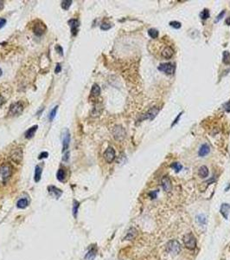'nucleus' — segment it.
I'll list each match as a JSON object with an SVG mask.
<instances>
[{
	"mask_svg": "<svg viewBox=\"0 0 230 260\" xmlns=\"http://www.w3.org/2000/svg\"><path fill=\"white\" fill-rule=\"evenodd\" d=\"M113 135L114 137V139L116 141H122L124 140V138L126 137V130L123 127L119 126V125H117L115 126L114 128L113 129Z\"/></svg>",
	"mask_w": 230,
	"mask_h": 260,
	"instance_id": "4",
	"label": "nucleus"
},
{
	"mask_svg": "<svg viewBox=\"0 0 230 260\" xmlns=\"http://www.w3.org/2000/svg\"><path fill=\"white\" fill-rule=\"evenodd\" d=\"M46 30H47L46 25L42 22H41V21H37L34 24V27H33V31H34L35 35L36 36H38V37L43 35L45 33Z\"/></svg>",
	"mask_w": 230,
	"mask_h": 260,
	"instance_id": "8",
	"label": "nucleus"
},
{
	"mask_svg": "<svg viewBox=\"0 0 230 260\" xmlns=\"http://www.w3.org/2000/svg\"><path fill=\"white\" fill-rule=\"evenodd\" d=\"M37 128H38V126L37 125H35V126L31 127L30 129H29L26 131V133H25V137L27 139H31L35 135V133H36V131L37 129Z\"/></svg>",
	"mask_w": 230,
	"mask_h": 260,
	"instance_id": "18",
	"label": "nucleus"
},
{
	"mask_svg": "<svg viewBox=\"0 0 230 260\" xmlns=\"http://www.w3.org/2000/svg\"><path fill=\"white\" fill-rule=\"evenodd\" d=\"M6 24V19L0 18V29H2Z\"/></svg>",
	"mask_w": 230,
	"mask_h": 260,
	"instance_id": "39",
	"label": "nucleus"
},
{
	"mask_svg": "<svg viewBox=\"0 0 230 260\" xmlns=\"http://www.w3.org/2000/svg\"><path fill=\"white\" fill-rule=\"evenodd\" d=\"M71 4H72V1L71 0H63L61 1V8L64 10V11H67L69 9V7L71 6Z\"/></svg>",
	"mask_w": 230,
	"mask_h": 260,
	"instance_id": "25",
	"label": "nucleus"
},
{
	"mask_svg": "<svg viewBox=\"0 0 230 260\" xmlns=\"http://www.w3.org/2000/svg\"><path fill=\"white\" fill-rule=\"evenodd\" d=\"M61 141H62V153H66L69 148V142H70V134L69 131L68 129H64L61 135Z\"/></svg>",
	"mask_w": 230,
	"mask_h": 260,
	"instance_id": "6",
	"label": "nucleus"
},
{
	"mask_svg": "<svg viewBox=\"0 0 230 260\" xmlns=\"http://www.w3.org/2000/svg\"><path fill=\"white\" fill-rule=\"evenodd\" d=\"M96 254H97V249L95 246H92V247H90V249L87 252L85 259L86 260H94L95 259Z\"/></svg>",
	"mask_w": 230,
	"mask_h": 260,
	"instance_id": "14",
	"label": "nucleus"
},
{
	"mask_svg": "<svg viewBox=\"0 0 230 260\" xmlns=\"http://www.w3.org/2000/svg\"><path fill=\"white\" fill-rule=\"evenodd\" d=\"M4 8V2L0 0V10H2Z\"/></svg>",
	"mask_w": 230,
	"mask_h": 260,
	"instance_id": "41",
	"label": "nucleus"
},
{
	"mask_svg": "<svg viewBox=\"0 0 230 260\" xmlns=\"http://www.w3.org/2000/svg\"><path fill=\"white\" fill-rule=\"evenodd\" d=\"M61 70V64L60 63H57L56 64V69H55V73H60V71Z\"/></svg>",
	"mask_w": 230,
	"mask_h": 260,
	"instance_id": "38",
	"label": "nucleus"
},
{
	"mask_svg": "<svg viewBox=\"0 0 230 260\" xmlns=\"http://www.w3.org/2000/svg\"><path fill=\"white\" fill-rule=\"evenodd\" d=\"M171 167H172L174 170H176V172H179V171H181L182 170V165L180 164V163H177V162H174L171 164Z\"/></svg>",
	"mask_w": 230,
	"mask_h": 260,
	"instance_id": "31",
	"label": "nucleus"
},
{
	"mask_svg": "<svg viewBox=\"0 0 230 260\" xmlns=\"http://www.w3.org/2000/svg\"><path fill=\"white\" fill-rule=\"evenodd\" d=\"M4 103V98L0 94V106H2Z\"/></svg>",
	"mask_w": 230,
	"mask_h": 260,
	"instance_id": "40",
	"label": "nucleus"
},
{
	"mask_svg": "<svg viewBox=\"0 0 230 260\" xmlns=\"http://www.w3.org/2000/svg\"><path fill=\"white\" fill-rule=\"evenodd\" d=\"M170 25L173 28H175V29H179V28H181L182 24H181V23H179L177 21H172V22L170 23Z\"/></svg>",
	"mask_w": 230,
	"mask_h": 260,
	"instance_id": "33",
	"label": "nucleus"
},
{
	"mask_svg": "<svg viewBox=\"0 0 230 260\" xmlns=\"http://www.w3.org/2000/svg\"><path fill=\"white\" fill-rule=\"evenodd\" d=\"M56 50L57 51L60 55H61V56L63 55V50H62L61 46H60V45H56Z\"/></svg>",
	"mask_w": 230,
	"mask_h": 260,
	"instance_id": "36",
	"label": "nucleus"
},
{
	"mask_svg": "<svg viewBox=\"0 0 230 260\" xmlns=\"http://www.w3.org/2000/svg\"><path fill=\"white\" fill-rule=\"evenodd\" d=\"M200 17H201V18L204 19V20L209 18H210V11H209V10H208V9H204V10L201 12Z\"/></svg>",
	"mask_w": 230,
	"mask_h": 260,
	"instance_id": "30",
	"label": "nucleus"
},
{
	"mask_svg": "<svg viewBox=\"0 0 230 260\" xmlns=\"http://www.w3.org/2000/svg\"><path fill=\"white\" fill-rule=\"evenodd\" d=\"M158 111H159V109H152V110H150V111L146 114L147 115L145 117V119H146V118H149V119H153L154 117L156 116V114L158 113Z\"/></svg>",
	"mask_w": 230,
	"mask_h": 260,
	"instance_id": "26",
	"label": "nucleus"
},
{
	"mask_svg": "<svg viewBox=\"0 0 230 260\" xmlns=\"http://www.w3.org/2000/svg\"><path fill=\"white\" fill-rule=\"evenodd\" d=\"M166 251L172 255H177L181 252L182 247H181L180 243L177 240L172 239L166 244Z\"/></svg>",
	"mask_w": 230,
	"mask_h": 260,
	"instance_id": "1",
	"label": "nucleus"
},
{
	"mask_svg": "<svg viewBox=\"0 0 230 260\" xmlns=\"http://www.w3.org/2000/svg\"><path fill=\"white\" fill-rule=\"evenodd\" d=\"M148 35L152 38H157L158 37V31L156 29H150L148 31Z\"/></svg>",
	"mask_w": 230,
	"mask_h": 260,
	"instance_id": "29",
	"label": "nucleus"
},
{
	"mask_svg": "<svg viewBox=\"0 0 230 260\" xmlns=\"http://www.w3.org/2000/svg\"><path fill=\"white\" fill-rule=\"evenodd\" d=\"M173 55H174V50H173L172 48H171V47H166L162 51V56L164 58H166V59L171 58Z\"/></svg>",
	"mask_w": 230,
	"mask_h": 260,
	"instance_id": "16",
	"label": "nucleus"
},
{
	"mask_svg": "<svg viewBox=\"0 0 230 260\" xmlns=\"http://www.w3.org/2000/svg\"><path fill=\"white\" fill-rule=\"evenodd\" d=\"M225 13H226V11H222V12L219 14V16L217 17V18H216V20H215V22H218V21H220L221 19L222 18V17L225 15Z\"/></svg>",
	"mask_w": 230,
	"mask_h": 260,
	"instance_id": "37",
	"label": "nucleus"
},
{
	"mask_svg": "<svg viewBox=\"0 0 230 260\" xmlns=\"http://www.w3.org/2000/svg\"><path fill=\"white\" fill-rule=\"evenodd\" d=\"M28 205H29V201L27 200V199L23 198V199H20L18 201L17 206L19 209H24V208H26L28 206Z\"/></svg>",
	"mask_w": 230,
	"mask_h": 260,
	"instance_id": "22",
	"label": "nucleus"
},
{
	"mask_svg": "<svg viewBox=\"0 0 230 260\" xmlns=\"http://www.w3.org/2000/svg\"><path fill=\"white\" fill-rule=\"evenodd\" d=\"M58 109V106H56L51 112H50V114H49V120L50 121H53V119L55 118V116H56V111H57Z\"/></svg>",
	"mask_w": 230,
	"mask_h": 260,
	"instance_id": "32",
	"label": "nucleus"
},
{
	"mask_svg": "<svg viewBox=\"0 0 230 260\" xmlns=\"http://www.w3.org/2000/svg\"><path fill=\"white\" fill-rule=\"evenodd\" d=\"M79 206H80V203H79L77 200H75V201H74V205H73V215H74V217H75V219L77 218Z\"/></svg>",
	"mask_w": 230,
	"mask_h": 260,
	"instance_id": "27",
	"label": "nucleus"
},
{
	"mask_svg": "<svg viewBox=\"0 0 230 260\" xmlns=\"http://www.w3.org/2000/svg\"><path fill=\"white\" fill-rule=\"evenodd\" d=\"M183 241L185 247L189 250H194L196 246V239L192 233H186L183 238Z\"/></svg>",
	"mask_w": 230,
	"mask_h": 260,
	"instance_id": "3",
	"label": "nucleus"
},
{
	"mask_svg": "<svg viewBox=\"0 0 230 260\" xmlns=\"http://www.w3.org/2000/svg\"><path fill=\"white\" fill-rule=\"evenodd\" d=\"M198 175L201 177V178H206L208 177L209 175V169L208 167H205V166H202L199 168L198 170Z\"/></svg>",
	"mask_w": 230,
	"mask_h": 260,
	"instance_id": "21",
	"label": "nucleus"
},
{
	"mask_svg": "<svg viewBox=\"0 0 230 260\" xmlns=\"http://www.w3.org/2000/svg\"><path fill=\"white\" fill-rule=\"evenodd\" d=\"M68 25L70 26L71 29V32L73 36H76L77 32H78V28H79V21L77 19H70L68 22Z\"/></svg>",
	"mask_w": 230,
	"mask_h": 260,
	"instance_id": "12",
	"label": "nucleus"
},
{
	"mask_svg": "<svg viewBox=\"0 0 230 260\" xmlns=\"http://www.w3.org/2000/svg\"><path fill=\"white\" fill-rule=\"evenodd\" d=\"M223 63L225 64H229L230 63V53L229 51H224L223 52V59H222Z\"/></svg>",
	"mask_w": 230,
	"mask_h": 260,
	"instance_id": "28",
	"label": "nucleus"
},
{
	"mask_svg": "<svg viewBox=\"0 0 230 260\" xmlns=\"http://www.w3.org/2000/svg\"><path fill=\"white\" fill-rule=\"evenodd\" d=\"M104 158L107 163H112L115 159V151L114 149L111 147L107 148V149L104 153Z\"/></svg>",
	"mask_w": 230,
	"mask_h": 260,
	"instance_id": "10",
	"label": "nucleus"
},
{
	"mask_svg": "<svg viewBox=\"0 0 230 260\" xmlns=\"http://www.w3.org/2000/svg\"><path fill=\"white\" fill-rule=\"evenodd\" d=\"M11 159L15 163L20 164L22 160H23V151H22V149L19 148L13 149L11 152Z\"/></svg>",
	"mask_w": 230,
	"mask_h": 260,
	"instance_id": "7",
	"label": "nucleus"
},
{
	"mask_svg": "<svg viewBox=\"0 0 230 260\" xmlns=\"http://www.w3.org/2000/svg\"><path fill=\"white\" fill-rule=\"evenodd\" d=\"M41 177H42V168L39 167V166H37L36 168H35V174H34V180L36 182H39L40 180H41Z\"/></svg>",
	"mask_w": 230,
	"mask_h": 260,
	"instance_id": "23",
	"label": "nucleus"
},
{
	"mask_svg": "<svg viewBox=\"0 0 230 260\" xmlns=\"http://www.w3.org/2000/svg\"><path fill=\"white\" fill-rule=\"evenodd\" d=\"M229 211H230V205L223 204L222 205V207H221V212H222V216H223L225 219H228V216H229Z\"/></svg>",
	"mask_w": 230,
	"mask_h": 260,
	"instance_id": "19",
	"label": "nucleus"
},
{
	"mask_svg": "<svg viewBox=\"0 0 230 260\" xmlns=\"http://www.w3.org/2000/svg\"><path fill=\"white\" fill-rule=\"evenodd\" d=\"M12 174V167L10 164L4 163L0 166V175L3 179V181H7Z\"/></svg>",
	"mask_w": 230,
	"mask_h": 260,
	"instance_id": "2",
	"label": "nucleus"
},
{
	"mask_svg": "<svg viewBox=\"0 0 230 260\" xmlns=\"http://www.w3.org/2000/svg\"><path fill=\"white\" fill-rule=\"evenodd\" d=\"M157 69L159 71L164 72L166 75H172L175 72L176 67L171 63H161Z\"/></svg>",
	"mask_w": 230,
	"mask_h": 260,
	"instance_id": "5",
	"label": "nucleus"
},
{
	"mask_svg": "<svg viewBox=\"0 0 230 260\" xmlns=\"http://www.w3.org/2000/svg\"><path fill=\"white\" fill-rule=\"evenodd\" d=\"M2 73H3V72H2V70H1V69H0V76H1V75H2Z\"/></svg>",
	"mask_w": 230,
	"mask_h": 260,
	"instance_id": "42",
	"label": "nucleus"
},
{
	"mask_svg": "<svg viewBox=\"0 0 230 260\" xmlns=\"http://www.w3.org/2000/svg\"><path fill=\"white\" fill-rule=\"evenodd\" d=\"M48 191H49V193L53 197H55L56 199H59V198L61 196V194H62V191L55 186H49V187H48Z\"/></svg>",
	"mask_w": 230,
	"mask_h": 260,
	"instance_id": "13",
	"label": "nucleus"
},
{
	"mask_svg": "<svg viewBox=\"0 0 230 260\" xmlns=\"http://www.w3.org/2000/svg\"><path fill=\"white\" fill-rule=\"evenodd\" d=\"M100 94V88L98 84H94L91 90V94L94 96H98Z\"/></svg>",
	"mask_w": 230,
	"mask_h": 260,
	"instance_id": "24",
	"label": "nucleus"
},
{
	"mask_svg": "<svg viewBox=\"0 0 230 260\" xmlns=\"http://www.w3.org/2000/svg\"><path fill=\"white\" fill-rule=\"evenodd\" d=\"M136 236H137V231H136V229L135 228H131L127 232L126 236L125 237V239L126 240H132V239H134Z\"/></svg>",
	"mask_w": 230,
	"mask_h": 260,
	"instance_id": "20",
	"label": "nucleus"
},
{
	"mask_svg": "<svg viewBox=\"0 0 230 260\" xmlns=\"http://www.w3.org/2000/svg\"><path fill=\"white\" fill-rule=\"evenodd\" d=\"M23 104L19 102H15V103L11 105L10 110H9V114L10 115H18L23 112Z\"/></svg>",
	"mask_w": 230,
	"mask_h": 260,
	"instance_id": "9",
	"label": "nucleus"
},
{
	"mask_svg": "<svg viewBox=\"0 0 230 260\" xmlns=\"http://www.w3.org/2000/svg\"><path fill=\"white\" fill-rule=\"evenodd\" d=\"M111 27H112V26H111V24H109V23H102V24L100 25V29L103 30V31H107V30H109Z\"/></svg>",
	"mask_w": 230,
	"mask_h": 260,
	"instance_id": "34",
	"label": "nucleus"
},
{
	"mask_svg": "<svg viewBox=\"0 0 230 260\" xmlns=\"http://www.w3.org/2000/svg\"><path fill=\"white\" fill-rule=\"evenodd\" d=\"M66 176H67V173H66V171L63 169V168H60L58 170L57 174H56V177H57V180L61 182H64L65 180H66Z\"/></svg>",
	"mask_w": 230,
	"mask_h": 260,
	"instance_id": "17",
	"label": "nucleus"
},
{
	"mask_svg": "<svg viewBox=\"0 0 230 260\" xmlns=\"http://www.w3.org/2000/svg\"><path fill=\"white\" fill-rule=\"evenodd\" d=\"M49 156V153L48 152H42L38 156L39 160H42V159H45V158H48Z\"/></svg>",
	"mask_w": 230,
	"mask_h": 260,
	"instance_id": "35",
	"label": "nucleus"
},
{
	"mask_svg": "<svg viewBox=\"0 0 230 260\" xmlns=\"http://www.w3.org/2000/svg\"><path fill=\"white\" fill-rule=\"evenodd\" d=\"M161 183H162L163 189L166 193H170L172 190V184H171V180H170V178L168 176L163 177V179L161 180Z\"/></svg>",
	"mask_w": 230,
	"mask_h": 260,
	"instance_id": "11",
	"label": "nucleus"
},
{
	"mask_svg": "<svg viewBox=\"0 0 230 260\" xmlns=\"http://www.w3.org/2000/svg\"><path fill=\"white\" fill-rule=\"evenodd\" d=\"M210 152V148L208 144H202L201 146V148L199 149V152H198V154L200 157H204L206 155L209 154V153Z\"/></svg>",
	"mask_w": 230,
	"mask_h": 260,
	"instance_id": "15",
	"label": "nucleus"
}]
</instances>
